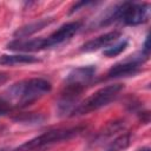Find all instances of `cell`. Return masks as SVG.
Returning <instances> with one entry per match:
<instances>
[{
  "mask_svg": "<svg viewBox=\"0 0 151 151\" xmlns=\"http://www.w3.org/2000/svg\"><path fill=\"white\" fill-rule=\"evenodd\" d=\"M40 59L29 55V54H4L0 55V65L4 66H13V65H20V64H33L39 63Z\"/></svg>",
  "mask_w": 151,
  "mask_h": 151,
  "instance_id": "11",
  "label": "cell"
},
{
  "mask_svg": "<svg viewBox=\"0 0 151 151\" xmlns=\"http://www.w3.org/2000/svg\"><path fill=\"white\" fill-rule=\"evenodd\" d=\"M18 123L22 124H40L44 120V117L35 112H28V113H21L13 118Z\"/></svg>",
  "mask_w": 151,
  "mask_h": 151,
  "instance_id": "13",
  "label": "cell"
},
{
  "mask_svg": "<svg viewBox=\"0 0 151 151\" xmlns=\"http://www.w3.org/2000/svg\"><path fill=\"white\" fill-rule=\"evenodd\" d=\"M52 90V85L44 78H31L13 84L7 90V100L17 106H27L40 99L44 94Z\"/></svg>",
  "mask_w": 151,
  "mask_h": 151,
  "instance_id": "1",
  "label": "cell"
},
{
  "mask_svg": "<svg viewBox=\"0 0 151 151\" xmlns=\"http://www.w3.org/2000/svg\"><path fill=\"white\" fill-rule=\"evenodd\" d=\"M8 50L17 52H38L48 48L46 38H33V39H15L7 45Z\"/></svg>",
  "mask_w": 151,
  "mask_h": 151,
  "instance_id": "8",
  "label": "cell"
},
{
  "mask_svg": "<svg viewBox=\"0 0 151 151\" xmlns=\"http://www.w3.org/2000/svg\"><path fill=\"white\" fill-rule=\"evenodd\" d=\"M127 45H129L127 40H122V41H119V42H117V44H114V45H112L110 47H106L103 53H104L105 57L112 58V57H116V55L120 54L122 52H124L126 50Z\"/></svg>",
  "mask_w": 151,
  "mask_h": 151,
  "instance_id": "14",
  "label": "cell"
},
{
  "mask_svg": "<svg viewBox=\"0 0 151 151\" xmlns=\"http://www.w3.org/2000/svg\"><path fill=\"white\" fill-rule=\"evenodd\" d=\"M53 21L52 18H46V19H40L38 21H34V22H31V24H27V25H24L21 26L20 28H18L15 32H14V37L18 38V39H25L39 31H41L42 28H45L46 26H48L51 22Z\"/></svg>",
  "mask_w": 151,
  "mask_h": 151,
  "instance_id": "10",
  "label": "cell"
},
{
  "mask_svg": "<svg viewBox=\"0 0 151 151\" xmlns=\"http://www.w3.org/2000/svg\"><path fill=\"white\" fill-rule=\"evenodd\" d=\"M150 4L147 2H123L114 6L111 13L103 19L100 25H109L114 21H123L129 26H137L144 24L150 17Z\"/></svg>",
  "mask_w": 151,
  "mask_h": 151,
  "instance_id": "2",
  "label": "cell"
},
{
  "mask_svg": "<svg viewBox=\"0 0 151 151\" xmlns=\"http://www.w3.org/2000/svg\"><path fill=\"white\" fill-rule=\"evenodd\" d=\"M120 37V32L119 31H111L107 32L103 35H99L92 40H88L87 42H85L81 47L80 51L81 52H94L98 51L103 47H107L110 46L112 42H114L118 38Z\"/></svg>",
  "mask_w": 151,
  "mask_h": 151,
  "instance_id": "9",
  "label": "cell"
},
{
  "mask_svg": "<svg viewBox=\"0 0 151 151\" xmlns=\"http://www.w3.org/2000/svg\"><path fill=\"white\" fill-rule=\"evenodd\" d=\"M123 88L124 86L122 84H112V85H107L105 87L99 88L98 91L92 93L90 97H87L85 100L79 103L72 110L70 116L87 114L92 111H96V110H99L100 107L106 106L109 103H111L118 97V94Z\"/></svg>",
  "mask_w": 151,
  "mask_h": 151,
  "instance_id": "3",
  "label": "cell"
},
{
  "mask_svg": "<svg viewBox=\"0 0 151 151\" xmlns=\"http://www.w3.org/2000/svg\"><path fill=\"white\" fill-rule=\"evenodd\" d=\"M140 151H150V149H149V147H144V149H142Z\"/></svg>",
  "mask_w": 151,
  "mask_h": 151,
  "instance_id": "18",
  "label": "cell"
},
{
  "mask_svg": "<svg viewBox=\"0 0 151 151\" xmlns=\"http://www.w3.org/2000/svg\"><path fill=\"white\" fill-rule=\"evenodd\" d=\"M84 130V127L77 126V127H68V129H57L51 130L47 132H44L42 134H39L24 144H21L15 151H34L42 149L45 146H50L55 143H60L64 140H68L80 133Z\"/></svg>",
  "mask_w": 151,
  "mask_h": 151,
  "instance_id": "4",
  "label": "cell"
},
{
  "mask_svg": "<svg viewBox=\"0 0 151 151\" xmlns=\"http://www.w3.org/2000/svg\"><path fill=\"white\" fill-rule=\"evenodd\" d=\"M83 26L81 21H71L67 22L63 26H60L57 31H54L51 35H48L46 38L47 40V46L53 47V46H58L65 41H67L68 39H71Z\"/></svg>",
  "mask_w": 151,
  "mask_h": 151,
  "instance_id": "7",
  "label": "cell"
},
{
  "mask_svg": "<svg viewBox=\"0 0 151 151\" xmlns=\"http://www.w3.org/2000/svg\"><path fill=\"white\" fill-rule=\"evenodd\" d=\"M91 4H93V2H92V1H80V2H77V4H74V5L71 7V9H70V14H72V13L77 12V11H79L80 7H83V6H87V5H91Z\"/></svg>",
  "mask_w": 151,
  "mask_h": 151,
  "instance_id": "15",
  "label": "cell"
},
{
  "mask_svg": "<svg viewBox=\"0 0 151 151\" xmlns=\"http://www.w3.org/2000/svg\"><path fill=\"white\" fill-rule=\"evenodd\" d=\"M146 59L147 57L142 53L139 57L133 55L129 59H125L124 61L117 63L107 71V77L109 78H122V77L134 76L136 73L139 72L142 64Z\"/></svg>",
  "mask_w": 151,
  "mask_h": 151,
  "instance_id": "6",
  "label": "cell"
},
{
  "mask_svg": "<svg viewBox=\"0 0 151 151\" xmlns=\"http://www.w3.org/2000/svg\"><path fill=\"white\" fill-rule=\"evenodd\" d=\"M9 79V74L6 72H0V86L4 85L7 80Z\"/></svg>",
  "mask_w": 151,
  "mask_h": 151,
  "instance_id": "17",
  "label": "cell"
},
{
  "mask_svg": "<svg viewBox=\"0 0 151 151\" xmlns=\"http://www.w3.org/2000/svg\"><path fill=\"white\" fill-rule=\"evenodd\" d=\"M130 143H131V133L125 132L118 136L116 139H113V142H111L110 145L104 151H123L129 147Z\"/></svg>",
  "mask_w": 151,
  "mask_h": 151,
  "instance_id": "12",
  "label": "cell"
},
{
  "mask_svg": "<svg viewBox=\"0 0 151 151\" xmlns=\"http://www.w3.org/2000/svg\"><path fill=\"white\" fill-rule=\"evenodd\" d=\"M94 73H96L94 66H83L72 70L65 79L66 85L63 91V94L78 99L80 93L84 91L85 86L92 80Z\"/></svg>",
  "mask_w": 151,
  "mask_h": 151,
  "instance_id": "5",
  "label": "cell"
},
{
  "mask_svg": "<svg viewBox=\"0 0 151 151\" xmlns=\"http://www.w3.org/2000/svg\"><path fill=\"white\" fill-rule=\"evenodd\" d=\"M8 110H9V105L5 100H0V116L7 113Z\"/></svg>",
  "mask_w": 151,
  "mask_h": 151,
  "instance_id": "16",
  "label": "cell"
}]
</instances>
